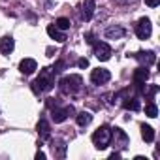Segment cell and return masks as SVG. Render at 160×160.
<instances>
[{
    "label": "cell",
    "mask_w": 160,
    "mask_h": 160,
    "mask_svg": "<svg viewBox=\"0 0 160 160\" xmlns=\"http://www.w3.org/2000/svg\"><path fill=\"white\" fill-rule=\"evenodd\" d=\"M58 87L64 94H77L79 91L83 89V77L81 75H77V73H70V75H64L60 81H58Z\"/></svg>",
    "instance_id": "1"
},
{
    "label": "cell",
    "mask_w": 160,
    "mask_h": 160,
    "mask_svg": "<svg viewBox=\"0 0 160 160\" xmlns=\"http://www.w3.org/2000/svg\"><path fill=\"white\" fill-rule=\"evenodd\" d=\"M53 87H55V72H53L51 68H45V70L40 73V77L32 83V91H34L36 94L47 92V91H51Z\"/></svg>",
    "instance_id": "2"
},
{
    "label": "cell",
    "mask_w": 160,
    "mask_h": 160,
    "mask_svg": "<svg viewBox=\"0 0 160 160\" xmlns=\"http://www.w3.org/2000/svg\"><path fill=\"white\" fill-rule=\"evenodd\" d=\"M92 143L96 149H106L108 145H111V128L108 124H102L98 130H94L92 134Z\"/></svg>",
    "instance_id": "3"
},
{
    "label": "cell",
    "mask_w": 160,
    "mask_h": 160,
    "mask_svg": "<svg viewBox=\"0 0 160 160\" xmlns=\"http://www.w3.org/2000/svg\"><path fill=\"white\" fill-rule=\"evenodd\" d=\"M111 143H113L115 149L124 151L128 147L130 139H128V136H126V132L122 128H111Z\"/></svg>",
    "instance_id": "4"
},
{
    "label": "cell",
    "mask_w": 160,
    "mask_h": 160,
    "mask_svg": "<svg viewBox=\"0 0 160 160\" xmlns=\"http://www.w3.org/2000/svg\"><path fill=\"white\" fill-rule=\"evenodd\" d=\"M75 109L73 106H64V108H53L51 109V121L53 122H64L70 115H73Z\"/></svg>",
    "instance_id": "5"
},
{
    "label": "cell",
    "mask_w": 160,
    "mask_h": 160,
    "mask_svg": "<svg viewBox=\"0 0 160 160\" xmlns=\"http://www.w3.org/2000/svg\"><path fill=\"white\" fill-rule=\"evenodd\" d=\"M151 34H152V25H151V21H149L147 17H141V19L138 21V25H136V36H138L139 40H147V38H151Z\"/></svg>",
    "instance_id": "6"
},
{
    "label": "cell",
    "mask_w": 160,
    "mask_h": 160,
    "mask_svg": "<svg viewBox=\"0 0 160 160\" xmlns=\"http://www.w3.org/2000/svg\"><path fill=\"white\" fill-rule=\"evenodd\" d=\"M111 79V73H109V70H106V68H96V70H92L91 72V81L94 83V85H104V83H108Z\"/></svg>",
    "instance_id": "7"
},
{
    "label": "cell",
    "mask_w": 160,
    "mask_h": 160,
    "mask_svg": "<svg viewBox=\"0 0 160 160\" xmlns=\"http://www.w3.org/2000/svg\"><path fill=\"white\" fill-rule=\"evenodd\" d=\"M94 55L98 60H109L111 58V47L106 43V42H96L94 43Z\"/></svg>",
    "instance_id": "8"
},
{
    "label": "cell",
    "mask_w": 160,
    "mask_h": 160,
    "mask_svg": "<svg viewBox=\"0 0 160 160\" xmlns=\"http://www.w3.org/2000/svg\"><path fill=\"white\" fill-rule=\"evenodd\" d=\"M147 79H149V70H147V66H139V68L134 72V85H136L138 91L143 89V85H145Z\"/></svg>",
    "instance_id": "9"
},
{
    "label": "cell",
    "mask_w": 160,
    "mask_h": 160,
    "mask_svg": "<svg viewBox=\"0 0 160 160\" xmlns=\"http://www.w3.org/2000/svg\"><path fill=\"white\" fill-rule=\"evenodd\" d=\"M94 10H96L94 0H83V4H81V19L83 21H91L92 15H94Z\"/></svg>",
    "instance_id": "10"
},
{
    "label": "cell",
    "mask_w": 160,
    "mask_h": 160,
    "mask_svg": "<svg viewBox=\"0 0 160 160\" xmlns=\"http://www.w3.org/2000/svg\"><path fill=\"white\" fill-rule=\"evenodd\" d=\"M36 70H38V62H36L34 58H23V60L19 62V72L25 73V75H30V73H34Z\"/></svg>",
    "instance_id": "11"
},
{
    "label": "cell",
    "mask_w": 160,
    "mask_h": 160,
    "mask_svg": "<svg viewBox=\"0 0 160 160\" xmlns=\"http://www.w3.org/2000/svg\"><path fill=\"white\" fill-rule=\"evenodd\" d=\"M106 38L108 40H121L124 34H126V30L121 27V25H113V27H109V28H106Z\"/></svg>",
    "instance_id": "12"
},
{
    "label": "cell",
    "mask_w": 160,
    "mask_h": 160,
    "mask_svg": "<svg viewBox=\"0 0 160 160\" xmlns=\"http://www.w3.org/2000/svg\"><path fill=\"white\" fill-rule=\"evenodd\" d=\"M143 66H151V64H154V60H156V55L152 53V51H139V53H136L134 55Z\"/></svg>",
    "instance_id": "13"
},
{
    "label": "cell",
    "mask_w": 160,
    "mask_h": 160,
    "mask_svg": "<svg viewBox=\"0 0 160 160\" xmlns=\"http://www.w3.org/2000/svg\"><path fill=\"white\" fill-rule=\"evenodd\" d=\"M13 47H15V42H13L12 36H2L0 38V53L2 55H10L13 51Z\"/></svg>",
    "instance_id": "14"
},
{
    "label": "cell",
    "mask_w": 160,
    "mask_h": 160,
    "mask_svg": "<svg viewBox=\"0 0 160 160\" xmlns=\"http://www.w3.org/2000/svg\"><path fill=\"white\" fill-rule=\"evenodd\" d=\"M38 134H40V138H42V141L49 139V136H51V126H49V122H47L45 119H40V122H38Z\"/></svg>",
    "instance_id": "15"
},
{
    "label": "cell",
    "mask_w": 160,
    "mask_h": 160,
    "mask_svg": "<svg viewBox=\"0 0 160 160\" xmlns=\"http://www.w3.org/2000/svg\"><path fill=\"white\" fill-rule=\"evenodd\" d=\"M47 34H49V36H51L55 42H58V43L66 42V34H64V32H60V30H58L55 25H49V27H47Z\"/></svg>",
    "instance_id": "16"
},
{
    "label": "cell",
    "mask_w": 160,
    "mask_h": 160,
    "mask_svg": "<svg viewBox=\"0 0 160 160\" xmlns=\"http://www.w3.org/2000/svg\"><path fill=\"white\" fill-rule=\"evenodd\" d=\"M51 149H53L55 156H58V158H64L66 156V143L62 139H55L53 145H51Z\"/></svg>",
    "instance_id": "17"
},
{
    "label": "cell",
    "mask_w": 160,
    "mask_h": 160,
    "mask_svg": "<svg viewBox=\"0 0 160 160\" xmlns=\"http://www.w3.org/2000/svg\"><path fill=\"white\" fill-rule=\"evenodd\" d=\"M75 121H77L79 126H89V124L92 122V115H91L89 111H81V113L75 115Z\"/></svg>",
    "instance_id": "18"
},
{
    "label": "cell",
    "mask_w": 160,
    "mask_h": 160,
    "mask_svg": "<svg viewBox=\"0 0 160 160\" xmlns=\"http://www.w3.org/2000/svg\"><path fill=\"white\" fill-rule=\"evenodd\" d=\"M141 138H143L147 143L154 141V130H152L149 124H141Z\"/></svg>",
    "instance_id": "19"
},
{
    "label": "cell",
    "mask_w": 160,
    "mask_h": 160,
    "mask_svg": "<svg viewBox=\"0 0 160 160\" xmlns=\"http://www.w3.org/2000/svg\"><path fill=\"white\" fill-rule=\"evenodd\" d=\"M124 108H126V109H132V111H138V109L141 108V104H139V100H138L136 96H132V98H126Z\"/></svg>",
    "instance_id": "20"
},
{
    "label": "cell",
    "mask_w": 160,
    "mask_h": 160,
    "mask_svg": "<svg viewBox=\"0 0 160 160\" xmlns=\"http://www.w3.org/2000/svg\"><path fill=\"white\" fill-rule=\"evenodd\" d=\"M70 25H72V23H70V19H66V17H58L57 23H55V27H57L58 30H68Z\"/></svg>",
    "instance_id": "21"
},
{
    "label": "cell",
    "mask_w": 160,
    "mask_h": 160,
    "mask_svg": "<svg viewBox=\"0 0 160 160\" xmlns=\"http://www.w3.org/2000/svg\"><path fill=\"white\" fill-rule=\"evenodd\" d=\"M145 115H147V117H151V119H152V117H156V115H158V108H156V104H152V102H151V104H147V106H145Z\"/></svg>",
    "instance_id": "22"
},
{
    "label": "cell",
    "mask_w": 160,
    "mask_h": 160,
    "mask_svg": "<svg viewBox=\"0 0 160 160\" xmlns=\"http://www.w3.org/2000/svg\"><path fill=\"white\" fill-rule=\"evenodd\" d=\"M141 92H143L147 98H152V96L158 92V87H156V85H151V87H147V85H145V87L141 89Z\"/></svg>",
    "instance_id": "23"
},
{
    "label": "cell",
    "mask_w": 160,
    "mask_h": 160,
    "mask_svg": "<svg viewBox=\"0 0 160 160\" xmlns=\"http://www.w3.org/2000/svg\"><path fill=\"white\" fill-rule=\"evenodd\" d=\"M64 68H66V62H64V60H58V62H57V64H55V66H53L51 70H53L55 73H58V72H62Z\"/></svg>",
    "instance_id": "24"
},
{
    "label": "cell",
    "mask_w": 160,
    "mask_h": 160,
    "mask_svg": "<svg viewBox=\"0 0 160 160\" xmlns=\"http://www.w3.org/2000/svg\"><path fill=\"white\" fill-rule=\"evenodd\" d=\"M117 4H122V6H130V4H136L138 0H115Z\"/></svg>",
    "instance_id": "25"
},
{
    "label": "cell",
    "mask_w": 160,
    "mask_h": 160,
    "mask_svg": "<svg viewBox=\"0 0 160 160\" xmlns=\"http://www.w3.org/2000/svg\"><path fill=\"white\" fill-rule=\"evenodd\" d=\"M145 4H147L149 8H156V6L160 4V0H145Z\"/></svg>",
    "instance_id": "26"
},
{
    "label": "cell",
    "mask_w": 160,
    "mask_h": 160,
    "mask_svg": "<svg viewBox=\"0 0 160 160\" xmlns=\"http://www.w3.org/2000/svg\"><path fill=\"white\" fill-rule=\"evenodd\" d=\"M77 66H79V68H87V66H89V60H87V58H79V60H77Z\"/></svg>",
    "instance_id": "27"
},
{
    "label": "cell",
    "mask_w": 160,
    "mask_h": 160,
    "mask_svg": "<svg viewBox=\"0 0 160 160\" xmlns=\"http://www.w3.org/2000/svg\"><path fill=\"white\" fill-rule=\"evenodd\" d=\"M85 40H87L89 43H94V36H92L91 32H87V34H85Z\"/></svg>",
    "instance_id": "28"
},
{
    "label": "cell",
    "mask_w": 160,
    "mask_h": 160,
    "mask_svg": "<svg viewBox=\"0 0 160 160\" xmlns=\"http://www.w3.org/2000/svg\"><path fill=\"white\" fill-rule=\"evenodd\" d=\"M109 158H111V160H117V158H121V152H119V151H113Z\"/></svg>",
    "instance_id": "29"
},
{
    "label": "cell",
    "mask_w": 160,
    "mask_h": 160,
    "mask_svg": "<svg viewBox=\"0 0 160 160\" xmlns=\"http://www.w3.org/2000/svg\"><path fill=\"white\" fill-rule=\"evenodd\" d=\"M43 158H45V152L38 151V152H36V160H43Z\"/></svg>",
    "instance_id": "30"
}]
</instances>
